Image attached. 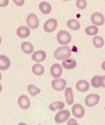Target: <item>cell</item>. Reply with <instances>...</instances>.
I'll return each instance as SVG.
<instances>
[{
  "mask_svg": "<svg viewBox=\"0 0 105 125\" xmlns=\"http://www.w3.org/2000/svg\"><path fill=\"white\" fill-rule=\"evenodd\" d=\"M72 55V51L68 46H63L56 49L54 52V57L58 60L69 58Z\"/></svg>",
  "mask_w": 105,
  "mask_h": 125,
  "instance_id": "cell-1",
  "label": "cell"
},
{
  "mask_svg": "<svg viewBox=\"0 0 105 125\" xmlns=\"http://www.w3.org/2000/svg\"><path fill=\"white\" fill-rule=\"evenodd\" d=\"M57 40L60 44L67 45L71 41V35L66 31L61 30L57 34Z\"/></svg>",
  "mask_w": 105,
  "mask_h": 125,
  "instance_id": "cell-2",
  "label": "cell"
},
{
  "mask_svg": "<svg viewBox=\"0 0 105 125\" xmlns=\"http://www.w3.org/2000/svg\"><path fill=\"white\" fill-rule=\"evenodd\" d=\"M100 95L92 93L87 95L85 101L86 105L88 107H91L96 105L100 102Z\"/></svg>",
  "mask_w": 105,
  "mask_h": 125,
  "instance_id": "cell-3",
  "label": "cell"
},
{
  "mask_svg": "<svg viewBox=\"0 0 105 125\" xmlns=\"http://www.w3.org/2000/svg\"><path fill=\"white\" fill-rule=\"evenodd\" d=\"M26 22L28 27L32 29H38L39 26V20L35 14L30 13L27 16Z\"/></svg>",
  "mask_w": 105,
  "mask_h": 125,
  "instance_id": "cell-4",
  "label": "cell"
},
{
  "mask_svg": "<svg viewBox=\"0 0 105 125\" xmlns=\"http://www.w3.org/2000/svg\"><path fill=\"white\" fill-rule=\"evenodd\" d=\"M71 114L69 110L60 111L55 116V121L57 123H61L67 121L70 116Z\"/></svg>",
  "mask_w": 105,
  "mask_h": 125,
  "instance_id": "cell-5",
  "label": "cell"
},
{
  "mask_svg": "<svg viewBox=\"0 0 105 125\" xmlns=\"http://www.w3.org/2000/svg\"><path fill=\"white\" fill-rule=\"evenodd\" d=\"M57 26V21L55 19H50L45 22L43 29L47 33H51L56 30Z\"/></svg>",
  "mask_w": 105,
  "mask_h": 125,
  "instance_id": "cell-6",
  "label": "cell"
},
{
  "mask_svg": "<svg viewBox=\"0 0 105 125\" xmlns=\"http://www.w3.org/2000/svg\"><path fill=\"white\" fill-rule=\"evenodd\" d=\"M72 112L73 116L77 118H82L85 115V109L81 104H76L72 108Z\"/></svg>",
  "mask_w": 105,
  "mask_h": 125,
  "instance_id": "cell-7",
  "label": "cell"
},
{
  "mask_svg": "<svg viewBox=\"0 0 105 125\" xmlns=\"http://www.w3.org/2000/svg\"><path fill=\"white\" fill-rule=\"evenodd\" d=\"M66 86L67 81L64 79H55L52 81V87L57 91H63L65 88Z\"/></svg>",
  "mask_w": 105,
  "mask_h": 125,
  "instance_id": "cell-8",
  "label": "cell"
},
{
  "mask_svg": "<svg viewBox=\"0 0 105 125\" xmlns=\"http://www.w3.org/2000/svg\"><path fill=\"white\" fill-rule=\"evenodd\" d=\"M91 21L92 23L95 25L100 26L104 23L105 18L101 13L96 12L91 15Z\"/></svg>",
  "mask_w": 105,
  "mask_h": 125,
  "instance_id": "cell-9",
  "label": "cell"
},
{
  "mask_svg": "<svg viewBox=\"0 0 105 125\" xmlns=\"http://www.w3.org/2000/svg\"><path fill=\"white\" fill-rule=\"evenodd\" d=\"M63 73L62 67L59 64H54L50 68V73L52 77L55 78H58L61 77Z\"/></svg>",
  "mask_w": 105,
  "mask_h": 125,
  "instance_id": "cell-10",
  "label": "cell"
},
{
  "mask_svg": "<svg viewBox=\"0 0 105 125\" xmlns=\"http://www.w3.org/2000/svg\"><path fill=\"white\" fill-rule=\"evenodd\" d=\"M18 103L20 107L23 110L28 109L30 107V100L25 95H21L18 98Z\"/></svg>",
  "mask_w": 105,
  "mask_h": 125,
  "instance_id": "cell-11",
  "label": "cell"
},
{
  "mask_svg": "<svg viewBox=\"0 0 105 125\" xmlns=\"http://www.w3.org/2000/svg\"><path fill=\"white\" fill-rule=\"evenodd\" d=\"M46 57V53L44 51L39 50L35 51L31 56L32 60L37 62H41Z\"/></svg>",
  "mask_w": 105,
  "mask_h": 125,
  "instance_id": "cell-12",
  "label": "cell"
},
{
  "mask_svg": "<svg viewBox=\"0 0 105 125\" xmlns=\"http://www.w3.org/2000/svg\"><path fill=\"white\" fill-rule=\"evenodd\" d=\"M10 61L7 56L0 55V70L6 71L10 66Z\"/></svg>",
  "mask_w": 105,
  "mask_h": 125,
  "instance_id": "cell-13",
  "label": "cell"
},
{
  "mask_svg": "<svg viewBox=\"0 0 105 125\" xmlns=\"http://www.w3.org/2000/svg\"><path fill=\"white\" fill-rule=\"evenodd\" d=\"M76 87L78 91L84 93L88 90L90 88V85L89 83L87 81L84 80H81L77 83Z\"/></svg>",
  "mask_w": 105,
  "mask_h": 125,
  "instance_id": "cell-14",
  "label": "cell"
},
{
  "mask_svg": "<svg viewBox=\"0 0 105 125\" xmlns=\"http://www.w3.org/2000/svg\"><path fill=\"white\" fill-rule=\"evenodd\" d=\"M77 62L73 59H64L62 62V66L67 70H72L76 67Z\"/></svg>",
  "mask_w": 105,
  "mask_h": 125,
  "instance_id": "cell-15",
  "label": "cell"
},
{
  "mask_svg": "<svg viewBox=\"0 0 105 125\" xmlns=\"http://www.w3.org/2000/svg\"><path fill=\"white\" fill-rule=\"evenodd\" d=\"M17 35L21 38H26L29 37L30 34V30L25 26L19 27L17 30Z\"/></svg>",
  "mask_w": 105,
  "mask_h": 125,
  "instance_id": "cell-16",
  "label": "cell"
},
{
  "mask_svg": "<svg viewBox=\"0 0 105 125\" xmlns=\"http://www.w3.org/2000/svg\"><path fill=\"white\" fill-rule=\"evenodd\" d=\"M39 10L43 14L47 15L50 13L52 10V7L50 4L46 1L41 2L39 4Z\"/></svg>",
  "mask_w": 105,
  "mask_h": 125,
  "instance_id": "cell-17",
  "label": "cell"
},
{
  "mask_svg": "<svg viewBox=\"0 0 105 125\" xmlns=\"http://www.w3.org/2000/svg\"><path fill=\"white\" fill-rule=\"evenodd\" d=\"M65 96L66 102L68 105H72L74 102V95L72 89L70 87H67L65 90Z\"/></svg>",
  "mask_w": 105,
  "mask_h": 125,
  "instance_id": "cell-18",
  "label": "cell"
},
{
  "mask_svg": "<svg viewBox=\"0 0 105 125\" xmlns=\"http://www.w3.org/2000/svg\"><path fill=\"white\" fill-rule=\"evenodd\" d=\"M21 49L25 53L31 54L34 51V46L30 42H24L21 44Z\"/></svg>",
  "mask_w": 105,
  "mask_h": 125,
  "instance_id": "cell-19",
  "label": "cell"
},
{
  "mask_svg": "<svg viewBox=\"0 0 105 125\" xmlns=\"http://www.w3.org/2000/svg\"><path fill=\"white\" fill-rule=\"evenodd\" d=\"M65 104L64 102L59 101L54 102L49 104L48 106L49 109L52 111L57 110H61L65 107Z\"/></svg>",
  "mask_w": 105,
  "mask_h": 125,
  "instance_id": "cell-20",
  "label": "cell"
},
{
  "mask_svg": "<svg viewBox=\"0 0 105 125\" xmlns=\"http://www.w3.org/2000/svg\"><path fill=\"white\" fill-rule=\"evenodd\" d=\"M32 71L35 75L41 76L44 73V67L41 64H36L32 67Z\"/></svg>",
  "mask_w": 105,
  "mask_h": 125,
  "instance_id": "cell-21",
  "label": "cell"
},
{
  "mask_svg": "<svg viewBox=\"0 0 105 125\" xmlns=\"http://www.w3.org/2000/svg\"><path fill=\"white\" fill-rule=\"evenodd\" d=\"M67 25L69 29L72 30L77 31L80 29L79 22L75 19H70L68 21Z\"/></svg>",
  "mask_w": 105,
  "mask_h": 125,
  "instance_id": "cell-22",
  "label": "cell"
},
{
  "mask_svg": "<svg viewBox=\"0 0 105 125\" xmlns=\"http://www.w3.org/2000/svg\"><path fill=\"white\" fill-rule=\"evenodd\" d=\"M102 84V76H95L91 80V84L93 87L99 88L101 87Z\"/></svg>",
  "mask_w": 105,
  "mask_h": 125,
  "instance_id": "cell-23",
  "label": "cell"
},
{
  "mask_svg": "<svg viewBox=\"0 0 105 125\" xmlns=\"http://www.w3.org/2000/svg\"><path fill=\"white\" fill-rule=\"evenodd\" d=\"M93 43L96 48H101L104 44V40L101 37L95 36L93 38Z\"/></svg>",
  "mask_w": 105,
  "mask_h": 125,
  "instance_id": "cell-24",
  "label": "cell"
},
{
  "mask_svg": "<svg viewBox=\"0 0 105 125\" xmlns=\"http://www.w3.org/2000/svg\"><path fill=\"white\" fill-rule=\"evenodd\" d=\"M28 90L32 96H35L40 93L41 90L39 88L37 87L33 84H30L28 86Z\"/></svg>",
  "mask_w": 105,
  "mask_h": 125,
  "instance_id": "cell-25",
  "label": "cell"
},
{
  "mask_svg": "<svg viewBox=\"0 0 105 125\" xmlns=\"http://www.w3.org/2000/svg\"><path fill=\"white\" fill-rule=\"evenodd\" d=\"M85 32L87 35L95 36L98 33V28L94 25H90L86 28Z\"/></svg>",
  "mask_w": 105,
  "mask_h": 125,
  "instance_id": "cell-26",
  "label": "cell"
},
{
  "mask_svg": "<svg viewBox=\"0 0 105 125\" xmlns=\"http://www.w3.org/2000/svg\"><path fill=\"white\" fill-rule=\"evenodd\" d=\"M87 1L86 0H77L76 5L78 9L84 10L87 7Z\"/></svg>",
  "mask_w": 105,
  "mask_h": 125,
  "instance_id": "cell-27",
  "label": "cell"
},
{
  "mask_svg": "<svg viewBox=\"0 0 105 125\" xmlns=\"http://www.w3.org/2000/svg\"><path fill=\"white\" fill-rule=\"evenodd\" d=\"M13 1L14 3L18 7L22 6L25 3V0H13Z\"/></svg>",
  "mask_w": 105,
  "mask_h": 125,
  "instance_id": "cell-28",
  "label": "cell"
},
{
  "mask_svg": "<svg viewBox=\"0 0 105 125\" xmlns=\"http://www.w3.org/2000/svg\"><path fill=\"white\" fill-rule=\"evenodd\" d=\"M9 4V0H0V7H6Z\"/></svg>",
  "mask_w": 105,
  "mask_h": 125,
  "instance_id": "cell-29",
  "label": "cell"
},
{
  "mask_svg": "<svg viewBox=\"0 0 105 125\" xmlns=\"http://www.w3.org/2000/svg\"><path fill=\"white\" fill-rule=\"evenodd\" d=\"M67 125H78V123L77 122L76 120H75V119L72 118L70 120H69V121L67 123Z\"/></svg>",
  "mask_w": 105,
  "mask_h": 125,
  "instance_id": "cell-30",
  "label": "cell"
},
{
  "mask_svg": "<svg viewBox=\"0 0 105 125\" xmlns=\"http://www.w3.org/2000/svg\"><path fill=\"white\" fill-rule=\"evenodd\" d=\"M101 87L105 88V75L102 76V84Z\"/></svg>",
  "mask_w": 105,
  "mask_h": 125,
  "instance_id": "cell-31",
  "label": "cell"
},
{
  "mask_svg": "<svg viewBox=\"0 0 105 125\" xmlns=\"http://www.w3.org/2000/svg\"><path fill=\"white\" fill-rule=\"evenodd\" d=\"M101 68L103 71H105V61L102 63L101 64Z\"/></svg>",
  "mask_w": 105,
  "mask_h": 125,
  "instance_id": "cell-32",
  "label": "cell"
},
{
  "mask_svg": "<svg viewBox=\"0 0 105 125\" xmlns=\"http://www.w3.org/2000/svg\"><path fill=\"white\" fill-rule=\"evenodd\" d=\"M2 90V86L1 84L0 83V93L1 92Z\"/></svg>",
  "mask_w": 105,
  "mask_h": 125,
  "instance_id": "cell-33",
  "label": "cell"
},
{
  "mask_svg": "<svg viewBox=\"0 0 105 125\" xmlns=\"http://www.w3.org/2000/svg\"><path fill=\"white\" fill-rule=\"evenodd\" d=\"M1 42H2V39H1V37L0 36V44L1 43Z\"/></svg>",
  "mask_w": 105,
  "mask_h": 125,
  "instance_id": "cell-34",
  "label": "cell"
},
{
  "mask_svg": "<svg viewBox=\"0 0 105 125\" xmlns=\"http://www.w3.org/2000/svg\"><path fill=\"white\" fill-rule=\"evenodd\" d=\"M1 78H2V76H1V74L0 72V81H1Z\"/></svg>",
  "mask_w": 105,
  "mask_h": 125,
  "instance_id": "cell-35",
  "label": "cell"
},
{
  "mask_svg": "<svg viewBox=\"0 0 105 125\" xmlns=\"http://www.w3.org/2000/svg\"><path fill=\"white\" fill-rule=\"evenodd\" d=\"M63 1H70V0H62Z\"/></svg>",
  "mask_w": 105,
  "mask_h": 125,
  "instance_id": "cell-36",
  "label": "cell"
},
{
  "mask_svg": "<svg viewBox=\"0 0 105 125\" xmlns=\"http://www.w3.org/2000/svg\"><path fill=\"white\" fill-rule=\"evenodd\" d=\"M104 109H105V107H104Z\"/></svg>",
  "mask_w": 105,
  "mask_h": 125,
  "instance_id": "cell-37",
  "label": "cell"
}]
</instances>
